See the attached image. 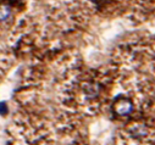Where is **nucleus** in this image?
Segmentation results:
<instances>
[{
  "instance_id": "1",
  "label": "nucleus",
  "mask_w": 155,
  "mask_h": 145,
  "mask_svg": "<svg viewBox=\"0 0 155 145\" xmlns=\"http://www.w3.org/2000/svg\"><path fill=\"white\" fill-rule=\"evenodd\" d=\"M114 111L119 116H128L133 111V102L128 98H119L114 102Z\"/></svg>"
},
{
  "instance_id": "2",
  "label": "nucleus",
  "mask_w": 155,
  "mask_h": 145,
  "mask_svg": "<svg viewBox=\"0 0 155 145\" xmlns=\"http://www.w3.org/2000/svg\"><path fill=\"white\" fill-rule=\"evenodd\" d=\"M12 15V6L8 3L0 4V22H4Z\"/></svg>"
},
{
  "instance_id": "3",
  "label": "nucleus",
  "mask_w": 155,
  "mask_h": 145,
  "mask_svg": "<svg viewBox=\"0 0 155 145\" xmlns=\"http://www.w3.org/2000/svg\"><path fill=\"white\" fill-rule=\"evenodd\" d=\"M131 134L133 137H145L148 134V129L145 126H133L131 128Z\"/></svg>"
},
{
  "instance_id": "4",
  "label": "nucleus",
  "mask_w": 155,
  "mask_h": 145,
  "mask_svg": "<svg viewBox=\"0 0 155 145\" xmlns=\"http://www.w3.org/2000/svg\"><path fill=\"white\" fill-rule=\"evenodd\" d=\"M8 112H9L8 104L5 101H0V115L5 116V115H8Z\"/></svg>"
}]
</instances>
